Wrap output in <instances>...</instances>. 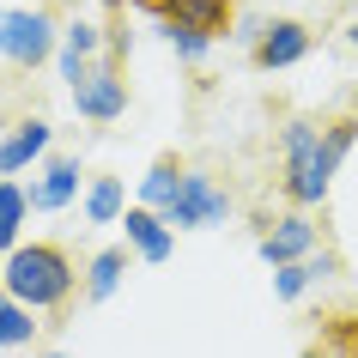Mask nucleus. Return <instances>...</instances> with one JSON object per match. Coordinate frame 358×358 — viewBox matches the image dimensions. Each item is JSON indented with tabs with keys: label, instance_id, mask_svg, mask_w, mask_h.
<instances>
[{
	"label": "nucleus",
	"instance_id": "1",
	"mask_svg": "<svg viewBox=\"0 0 358 358\" xmlns=\"http://www.w3.org/2000/svg\"><path fill=\"white\" fill-rule=\"evenodd\" d=\"M79 285V267L73 255L61 243H19L13 255H6V273H0V292L13 303H24V310H61V303L73 298Z\"/></svg>",
	"mask_w": 358,
	"mask_h": 358
},
{
	"label": "nucleus",
	"instance_id": "2",
	"mask_svg": "<svg viewBox=\"0 0 358 358\" xmlns=\"http://www.w3.org/2000/svg\"><path fill=\"white\" fill-rule=\"evenodd\" d=\"M328 164H322V134L310 122L285 128V194L292 201H322L328 194Z\"/></svg>",
	"mask_w": 358,
	"mask_h": 358
},
{
	"label": "nucleus",
	"instance_id": "3",
	"mask_svg": "<svg viewBox=\"0 0 358 358\" xmlns=\"http://www.w3.org/2000/svg\"><path fill=\"white\" fill-rule=\"evenodd\" d=\"M140 13L164 24V31H194V37H225L237 19V0H134Z\"/></svg>",
	"mask_w": 358,
	"mask_h": 358
},
{
	"label": "nucleus",
	"instance_id": "4",
	"mask_svg": "<svg viewBox=\"0 0 358 358\" xmlns=\"http://www.w3.org/2000/svg\"><path fill=\"white\" fill-rule=\"evenodd\" d=\"M73 103H79V115H92V122L122 115V103H128V85H122V49H110L97 67H85V73L73 79Z\"/></svg>",
	"mask_w": 358,
	"mask_h": 358
},
{
	"label": "nucleus",
	"instance_id": "5",
	"mask_svg": "<svg viewBox=\"0 0 358 358\" xmlns=\"http://www.w3.org/2000/svg\"><path fill=\"white\" fill-rule=\"evenodd\" d=\"M49 13H0V55L13 67H37L49 55Z\"/></svg>",
	"mask_w": 358,
	"mask_h": 358
},
{
	"label": "nucleus",
	"instance_id": "6",
	"mask_svg": "<svg viewBox=\"0 0 358 358\" xmlns=\"http://www.w3.org/2000/svg\"><path fill=\"white\" fill-rule=\"evenodd\" d=\"M225 189L213 182V176H182V189H176V201L164 207V225H219L225 219Z\"/></svg>",
	"mask_w": 358,
	"mask_h": 358
},
{
	"label": "nucleus",
	"instance_id": "7",
	"mask_svg": "<svg viewBox=\"0 0 358 358\" xmlns=\"http://www.w3.org/2000/svg\"><path fill=\"white\" fill-rule=\"evenodd\" d=\"M310 55V31H303L298 19H273L255 37V67L262 73H273V67H292V61H303Z\"/></svg>",
	"mask_w": 358,
	"mask_h": 358
},
{
	"label": "nucleus",
	"instance_id": "8",
	"mask_svg": "<svg viewBox=\"0 0 358 358\" xmlns=\"http://www.w3.org/2000/svg\"><path fill=\"white\" fill-rule=\"evenodd\" d=\"M310 243H316V225H310V219H280V225L262 237V255H267L273 267H292Z\"/></svg>",
	"mask_w": 358,
	"mask_h": 358
},
{
	"label": "nucleus",
	"instance_id": "9",
	"mask_svg": "<svg viewBox=\"0 0 358 358\" xmlns=\"http://www.w3.org/2000/svg\"><path fill=\"white\" fill-rule=\"evenodd\" d=\"M122 225H128V243L140 249L146 262H164V255H170V225H164V219H158L152 207H134Z\"/></svg>",
	"mask_w": 358,
	"mask_h": 358
},
{
	"label": "nucleus",
	"instance_id": "10",
	"mask_svg": "<svg viewBox=\"0 0 358 358\" xmlns=\"http://www.w3.org/2000/svg\"><path fill=\"white\" fill-rule=\"evenodd\" d=\"M43 146H49V122H24V128H13L6 140H0V170H6V176L24 170Z\"/></svg>",
	"mask_w": 358,
	"mask_h": 358
},
{
	"label": "nucleus",
	"instance_id": "11",
	"mask_svg": "<svg viewBox=\"0 0 358 358\" xmlns=\"http://www.w3.org/2000/svg\"><path fill=\"white\" fill-rule=\"evenodd\" d=\"M316 346H328V358H358V316L352 310H328L316 316Z\"/></svg>",
	"mask_w": 358,
	"mask_h": 358
},
{
	"label": "nucleus",
	"instance_id": "12",
	"mask_svg": "<svg viewBox=\"0 0 358 358\" xmlns=\"http://www.w3.org/2000/svg\"><path fill=\"white\" fill-rule=\"evenodd\" d=\"M182 176H189V170H182V158H176V152H164V158L146 170V182H140L146 207H170V201H176V189H182Z\"/></svg>",
	"mask_w": 358,
	"mask_h": 358
},
{
	"label": "nucleus",
	"instance_id": "13",
	"mask_svg": "<svg viewBox=\"0 0 358 358\" xmlns=\"http://www.w3.org/2000/svg\"><path fill=\"white\" fill-rule=\"evenodd\" d=\"M73 182H79V164H73V158H55V164H49V176L31 189V207H43V213L61 207V201L73 194Z\"/></svg>",
	"mask_w": 358,
	"mask_h": 358
},
{
	"label": "nucleus",
	"instance_id": "14",
	"mask_svg": "<svg viewBox=\"0 0 358 358\" xmlns=\"http://www.w3.org/2000/svg\"><path fill=\"white\" fill-rule=\"evenodd\" d=\"M31 213V194L19 182H0V249H19V225Z\"/></svg>",
	"mask_w": 358,
	"mask_h": 358
},
{
	"label": "nucleus",
	"instance_id": "15",
	"mask_svg": "<svg viewBox=\"0 0 358 358\" xmlns=\"http://www.w3.org/2000/svg\"><path fill=\"white\" fill-rule=\"evenodd\" d=\"M92 55H97V31L85 19H73L67 24V49H61V67H67V79H79L85 67H92Z\"/></svg>",
	"mask_w": 358,
	"mask_h": 358
},
{
	"label": "nucleus",
	"instance_id": "16",
	"mask_svg": "<svg viewBox=\"0 0 358 358\" xmlns=\"http://www.w3.org/2000/svg\"><path fill=\"white\" fill-rule=\"evenodd\" d=\"M352 134H358V115H334V122H328V134H322V164H328V176L340 170L346 146H352Z\"/></svg>",
	"mask_w": 358,
	"mask_h": 358
},
{
	"label": "nucleus",
	"instance_id": "17",
	"mask_svg": "<svg viewBox=\"0 0 358 358\" xmlns=\"http://www.w3.org/2000/svg\"><path fill=\"white\" fill-rule=\"evenodd\" d=\"M122 267H128V249H103L92 262V285H85V298H110L115 280H122Z\"/></svg>",
	"mask_w": 358,
	"mask_h": 358
},
{
	"label": "nucleus",
	"instance_id": "18",
	"mask_svg": "<svg viewBox=\"0 0 358 358\" xmlns=\"http://www.w3.org/2000/svg\"><path fill=\"white\" fill-rule=\"evenodd\" d=\"M37 334V322L24 303H0V346H24V340Z\"/></svg>",
	"mask_w": 358,
	"mask_h": 358
},
{
	"label": "nucleus",
	"instance_id": "19",
	"mask_svg": "<svg viewBox=\"0 0 358 358\" xmlns=\"http://www.w3.org/2000/svg\"><path fill=\"white\" fill-rule=\"evenodd\" d=\"M85 213H92L97 225H110L115 213H122V182H115V176H103V182L92 189V201H85Z\"/></svg>",
	"mask_w": 358,
	"mask_h": 358
},
{
	"label": "nucleus",
	"instance_id": "20",
	"mask_svg": "<svg viewBox=\"0 0 358 358\" xmlns=\"http://www.w3.org/2000/svg\"><path fill=\"white\" fill-rule=\"evenodd\" d=\"M310 273H316V267H303V262L280 267V280H273V292H280V298H298L303 285H310Z\"/></svg>",
	"mask_w": 358,
	"mask_h": 358
},
{
	"label": "nucleus",
	"instance_id": "21",
	"mask_svg": "<svg viewBox=\"0 0 358 358\" xmlns=\"http://www.w3.org/2000/svg\"><path fill=\"white\" fill-rule=\"evenodd\" d=\"M303 358H328V346H303Z\"/></svg>",
	"mask_w": 358,
	"mask_h": 358
},
{
	"label": "nucleus",
	"instance_id": "22",
	"mask_svg": "<svg viewBox=\"0 0 358 358\" xmlns=\"http://www.w3.org/2000/svg\"><path fill=\"white\" fill-rule=\"evenodd\" d=\"M352 43H358V24H352Z\"/></svg>",
	"mask_w": 358,
	"mask_h": 358
}]
</instances>
